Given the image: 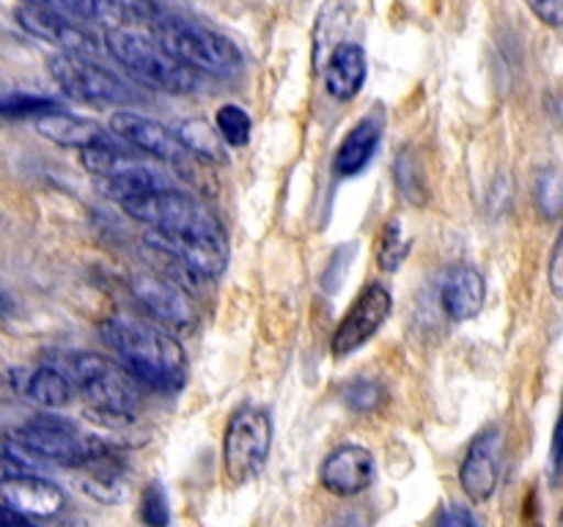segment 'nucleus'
Wrapping results in <instances>:
<instances>
[{
	"mask_svg": "<svg viewBox=\"0 0 563 527\" xmlns=\"http://www.w3.org/2000/svg\"><path fill=\"white\" fill-rule=\"evenodd\" d=\"M214 130H218L220 141L231 148H242L251 143V130L253 121L247 115V110L242 104H223V108L214 113Z\"/></svg>",
	"mask_w": 563,
	"mask_h": 527,
	"instance_id": "24",
	"label": "nucleus"
},
{
	"mask_svg": "<svg viewBox=\"0 0 563 527\" xmlns=\"http://www.w3.org/2000/svg\"><path fill=\"white\" fill-rule=\"evenodd\" d=\"M20 390L33 401V404L44 406V410H60V406L69 404L71 399L69 379H66L55 366H38L36 371L25 373Z\"/></svg>",
	"mask_w": 563,
	"mask_h": 527,
	"instance_id": "22",
	"label": "nucleus"
},
{
	"mask_svg": "<svg viewBox=\"0 0 563 527\" xmlns=\"http://www.w3.org/2000/svg\"><path fill=\"white\" fill-rule=\"evenodd\" d=\"M379 135H383V124L379 119H363L346 132V137L341 141L339 152H335L333 168L341 179H352V176L363 173L368 168V162L374 159L379 146Z\"/></svg>",
	"mask_w": 563,
	"mask_h": 527,
	"instance_id": "21",
	"label": "nucleus"
},
{
	"mask_svg": "<svg viewBox=\"0 0 563 527\" xmlns=\"http://www.w3.org/2000/svg\"><path fill=\"white\" fill-rule=\"evenodd\" d=\"M0 500L20 516H33V519H49L64 508L60 489L31 472H22V475L0 483Z\"/></svg>",
	"mask_w": 563,
	"mask_h": 527,
	"instance_id": "15",
	"label": "nucleus"
},
{
	"mask_svg": "<svg viewBox=\"0 0 563 527\" xmlns=\"http://www.w3.org/2000/svg\"><path fill=\"white\" fill-rule=\"evenodd\" d=\"M154 42L192 71L231 77L242 69V53L229 36L181 16H152Z\"/></svg>",
	"mask_w": 563,
	"mask_h": 527,
	"instance_id": "4",
	"label": "nucleus"
},
{
	"mask_svg": "<svg viewBox=\"0 0 563 527\" xmlns=\"http://www.w3.org/2000/svg\"><path fill=\"white\" fill-rule=\"evenodd\" d=\"M108 130L113 132L115 141L126 143V148H132V152H141L146 157L159 159V162L174 165V168L185 165L187 159H196L187 152L176 130H168L159 121L132 113V110H119V113L110 115Z\"/></svg>",
	"mask_w": 563,
	"mask_h": 527,
	"instance_id": "11",
	"label": "nucleus"
},
{
	"mask_svg": "<svg viewBox=\"0 0 563 527\" xmlns=\"http://www.w3.org/2000/svg\"><path fill=\"white\" fill-rule=\"evenodd\" d=\"M146 242L190 278H218L229 267V236L201 201L165 228H148Z\"/></svg>",
	"mask_w": 563,
	"mask_h": 527,
	"instance_id": "2",
	"label": "nucleus"
},
{
	"mask_svg": "<svg viewBox=\"0 0 563 527\" xmlns=\"http://www.w3.org/2000/svg\"><path fill=\"white\" fill-rule=\"evenodd\" d=\"M0 527H33L25 516L11 511L9 505H0Z\"/></svg>",
	"mask_w": 563,
	"mask_h": 527,
	"instance_id": "35",
	"label": "nucleus"
},
{
	"mask_svg": "<svg viewBox=\"0 0 563 527\" xmlns=\"http://www.w3.org/2000/svg\"><path fill=\"white\" fill-rule=\"evenodd\" d=\"M319 483L335 497H355L374 483V456L363 445H341L324 459Z\"/></svg>",
	"mask_w": 563,
	"mask_h": 527,
	"instance_id": "14",
	"label": "nucleus"
},
{
	"mask_svg": "<svg viewBox=\"0 0 563 527\" xmlns=\"http://www.w3.org/2000/svg\"><path fill=\"white\" fill-rule=\"evenodd\" d=\"M176 135L181 137V143L187 146V152L192 157L201 159H223V146H220V135L214 130V124H207V121H185V124L176 130Z\"/></svg>",
	"mask_w": 563,
	"mask_h": 527,
	"instance_id": "25",
	"label": "nucleus"
},
{
	"mask_svg": "<svg viewBox=\"0 0 563 527\" xmlns=\"http://www.w3.org/2000/svg\"><path fill=\"white\" fill-rule=\"evenodd\" d=\"M368 75L366 49L355 42H344L330 53L324 64V88L339 102H350L361 93Z\"/></svg>",
	"mask_w": 563,
	"mask_h": 527,
	"instance_id": "19",
	"label": "nucleus"
},
{
	"mask_svg": "<svg viewBox=\"0 0 563 527\" xmlns=\"http://www.w3.org/2000/svg\"><path fill=\"white\" fill-rule=\"evenodd\" d=\"M484 300H487V283L476 267L460 264V267L449 269L443 285H440V305H443L445 316L454 322H467L482 313Z\"/></svg>",
	"mask_w": 563,
	"mask_h": 527,
	"instance_id": "16",
	"label": "nucleus"
},
{
	"mask_svg": "<svg viewBox=\"0 0 563 527\" xmlns=\"http://www.w3.org/2000/svg\"><path fill=\"white\" fill-rule=\"evenodd\" d=\"M390 313H394V296H390V291L383 283H368L357 294V300L352 302L350 311L344 313L339 327H335L333 340H330L333 355H355L361 346H366L379 333V327L388 322Z\"/></svg>",
	"mask_w": 563,
	"mask_h": 527,
	"instance_id": "10",
	"label": "nucleus"
},
{
	"mask_svg": "<svg viewBox=\"0 0 563 527\" xmlns=\"http://www.w3.org/2000/svg\"><path fill=\"white\" fill-rule=\"evenodd\" d=\"M49 5H58L64 14L75 20L99 22L110 27H132L141 22H152V9L141 0H49Z\"/></svg>",
	"mask_w": 563,
	"mask_h": 527,
	"instance_id": "17",
	"label": "nucleus"
},
{
	"mask_svg": "<svg viewBox=\"0 0 563 527\" xmlns=\"http://www.w3.org/2000/svg\"><path fill=\"white\" fill-rule=\"evenodd\" d=\"M385 401H388V390L377 379H352L344 390V404L357 415H374L377 410H383Z\"/></svg>",
	"mask_w": 563,
	"mask_h": 527,
	"instance_id": "27",
	"label": "nucleus"
},
{
	"mask_svg": "<svg viewBox=\"0 0 563 527\" xmlns=\"http://www.w3.org/2000/svg\"><path fill=\"white\" fill-rule=\"evenodd\" d=\"M49 77L66 97L88 104H135L141 102V93L121 80L115 71L104 69L97 60L82 58V55L58 53L49 58Z\"/></svg>",
	"mask_w": 563,
	"mask_h": 527,
	"instance_id": "7",
	"label": "nucleus"
},
{
	"mask_svg": "<svg viewBox=\"0 0 563 527\" xmlns=\"http://www.w3.org/2000/svg\"><path fill=\"white\" fill-rule=\"evenodd\" d=\"M77 472H80V489L88 497L108 505L121 503L126 497V489H130V483H126V467L110 445L102 453H97L86 464L77 467Z\"/></svg>",
	"mask_w": 563,
	"mask_h": 527,
	"instance_id": "20",
	"label": "nucleus"
},
{
	"mask_svg": "<svg viewBox=\"0 0 563 527\" xmlns=\"http://www.w3.org/2000/svg\"><path fill=\"white\" fill-rule=\"evenodd\" d=\"M273 448V421L264 410L242 406L225 423L223 470L234 486L251 483L262 475Z\"/></svg>",
	"mask_w": 563,
	"mask_h": 527,
	"instance_id": "6",
	"label": "nucleus"
},
{
	"mask_svg": "<svg viewBox=\"0 0 563 527\" xmlns=\"http://www.w3.org/2000/svg\"><path fill=\"white\" fill-rule=\"evenodd\" d=\"M410 250L412 236L405 231V223H401L399 217L388 220L377 236V253H374V256H377V267L383 269V272H396V269L407 261Z\"/></svg>",
	"mask_w": 563,
	"mask_h": 527,
	"instance_id": "23",
	"label": "nucleus"
},
{
	"mask_svg": "<svg viewBox=\"0 0 563 527\" xmlns=\"http://www.w3.org/2000/svg\"><path fill=\"white\" fill-rule=\"evenodd\" d=\"M104 49L143 86L165 93H190L198 86V71L165 53L154 38L143 36L135 27H110L102 36Z\"/></svg>",
	"mask_w": 563,
	"mask_h": 527,
	"instance_id": "5",
	"label": "nucleus"
},
{
	"mask_svg": "<svg viewBox=\"0 0 563 527\" xmlns=\"http://www.w3.org/2000/svg\"><path fill=\"white\" fill-rule=\"evenodd\" d=\"M14 439L25 453L53 461V464L71 467V470H77L108 448V442H102V439L82 437L75 426L55 421V417H38V421L25 423V426L16 428Z\"/></svg>",
	"mask_w": 563,
	"mask_h": 527,
	"instance_id": "8",
	"label": "nucleus"
},
{
	"mask_svg": "<svg viewBox=\"0 0 563 527\" xmlns=\"http://www.w3.org/2000/svg\"><path fill=\"white\" fill-rule=\"evenodd\" d=\"M16 22H20L22 31H27L31 36L55 44L60 53L93 58V55H99L104 49V42L91 31V27L82 25L75 16L58 11L55 5L22 3L20 9H16Z\"/></svg>",
	"mask_w": 563,
	"mask_h": 527,
	"instance_id": "9",
	"label": "nucleus"
},
{
	"mask_svg": "<svg viewBox=\"0 0 563 527\" xmlns=\"http://www.w3.org/2000/svg\"><path fill=\"white\" fill-rule=\"evenodd\" d=\"M553 467L555 470H563V404H561L559 423H555V431H553Z\"/></svg>",
	"mask_w": 563,
	"mask_h": 527,
	"instance_id": "34",
	"label": "nucleus"
},
{
	"mask_svg": "<svg viewBox=\"0 0 563 527\" xmlns=\"http://www.w3.org/2000/svg\"><path fill=\"white\" fill-rule=\"evenodd\" d=\"M548 283H550V291H553L555 300H563V228H561L559 239H555L553 253H550Z\"/></svg>",
	"mask_w": 563,
	"mask_h": 527,
	"instance_id": "30",
	"label": "nucleus"
},
{
	"mask_svg": "<svg viewBox=\"0 0 563 527\" xmlns=\"http://www.w3.org/2000/svg\"><path fill=\"white\" fill-rule=\"evenodd\" d=\"M22 472H27V470H25V464H22V461L16 459V456L0 453V483L9 481V478L22 475Z\"/></svg>",
	"mask_w": 563,
	"mask_h": 527,
	"instance_id": "33",
	"label": "nucleus"
},
{
	"mask_svg": "<svg viewBox=\"0 0 563 527\" xmlns=\"http://www.w3.org/2000/svg\"><path fill=\"white\" fill-rule=\"evenodd\" d=\"M130 291L137 305L146 307L165 329H190L196 324V305H192L190 294L176 285L174 278L154 272L135 274Z\"/></svg>",
	"mask_w": 563,
	"mask_h": 527,
	"instance_id": "12",
	"label": "nucleus"
},
{
	"mask_svg": "<svg viewBox=\"0 0 563 527\" xmlns=\"http://www.w3.org/2000/svg\"><path fill=\"white\" fill-rule=\"evenodd\" d=\"M528 9L548 27H563V0H526Z\"/></svg>",
	"mask_w": 563,
	"mask_h": 527,
	"instance_id": "31",
	"label": "nucleus"
},
{
	"mask_svg": "<svg viewBox=\"0 0 563 527\" xmlns=\"http://www.w3.org/2000/svg\"><path fill=\"white\" fill-rule=\"evenodd\" d=\"M102 338L137 384H146L165 395H174L185 388L187 355L168 329L154 327L143 318L110 316L102 324Z\"/></svg>",
	"mask_w": 563,
	"mask_h": 527,
	"instance_id": "1",
	"label": "nucleus"
},
{
	"mask_svg": "<svg viewBox=\"0 0 563 527\" xmlns=\"http://www.w3.org/2000/svg\"><path fill=\"white\" fill-rule=\"evenodd\" d=\"M141 519L146 527H168L170 525V505L163 483L152 481L143 489L141 497Z\"/></svg>",
	"mask_w": 563,
	"mask_h": 527,
	"instance_id": "29",
	"label": "nucleus"
},
{
	"mask_svg": "<svg viewBox=\"0 0 563 527\" xmlns=\"http://www.w3.org/2000/svg\"><path fill=\"white\" fill-rule=\"evenodd\" d=\"M60 110L58 99L38 97V93H0V115L5 119H42Z\"/></svg>",
	"mask_w": 563,
	"mask_h": 527,
	"instance_id": "26",
	"label": "nucleus"
},
{
	"mask_svg": "<svg viewBox=\"0 0 563 527\" xmlns=\"http://www.w3.org/2000/svg\"><path fill=\"white\" fill-rule=\"evenodd\" d=\"M22 3H33V5H49V0H22Z\"/></svg>",
	"mask_w": 563,
	"mask_h": 527,
	"instance_id": "36",
	"label": "nucleus"
},
{
	"mask_svg": "<svg viewBox=\"0 0 563 527\" xmlns=\"http://www.w3.org/2000/svg\"><path fill=\"white\" fill-rule=\"evenodd\" d=\"M36 130L38 135L47 137V141L58 143V146L66 148H93V146H104V143H119L115 135L110 130H104V124L91 119H82V115H71L64 113V110H55V113L42 115L36 119Z\"/></svg>",
	"mask_w": 563,
	"mask_h": 527,
	"instance_id": "18",
	"label": "nucleus"
},
{
	"mask_svg": "<svg viewBox=\"0 0 563 527\" xmlns=\"http://www.w3.org/2000/svg\"><path fill=\"white\" fill-rule=\"evenodd\" d=\"M396 187L410 203H427V181H423V170L416 154H399V159H396Z\"/></svg>",
	"mask_w": 563,
	"mask_h": 527,
	"instance_id": "28",
	"label": "nucleus"
},
{
	"mask_svg": "<svg viewBox=\"0 0 563 527\" xmlns=\"http://www.w3.org/2000/svg\"><path fill=\"white\" fill-rule=\"evenodd\" d=\"M438 527H478V522L476 516L467 508H462V505H449V508L440 511Z\"/></svg>",
	"mask_w": 563,
	"mask_h": 527,
	"instance_id": "32",
	"label": "nucleus"
},
{
	"mask_svg": "<svg viewBox=\"0 0 563 527\" xmlns=\"http://www.w3.org/2000/svg\"><path fill=\"white\" fill-rule=\"evenodd\" d=\"M500 481V428L489 426L476 434L460 467L462 492L471 503H487Z\"/></svg>",
	"mask_w": 563,
	"mask_h": 527,
	"instance_id": "13",
	"label": "nucleus"
},
{
	"mask_svg": "<svg viewBox=\"0 0 563 527\" xmlns=\"http://www.w3.org/2000/svg\"><path fill=\"white\" fill-rule=\"evenodd\" d=\"M49 366L58 368L69 379L71 390L82 395L88 410L99 417L132 421L141 410V388L121 362L93 351H71L55 357Z\"/></svg>",
	"mask_w": 563,
	"mask_h": 527,
	"instance_id": "3",
	"label": "nucleus"
}]
</instances>
